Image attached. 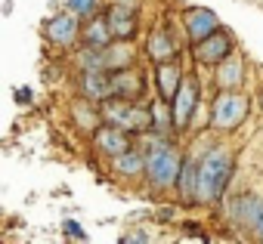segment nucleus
Instances as JSON below:
<instances>
[{"label": "nucleus", "instance_id": "20", "mask_svg": "<svg viewBox=\"0 0 263 244\" xmlns=\"http://www.w3.org/2000/svg\"><path fill=\"white\" fill-rule=\"evenodd\" d=\"M111 40H115V34H111V25H108V16H105V13H96L93 19L84 22V44H87V47L105 50Z\"/></svg>", "mask_w": 263, "mask_h": 244}, {"label": "nucleus", "instance_id": "12", "mask_svg": "<svg viewBox=\"0 0 263 244\" xmlns=\"http://www.w3.org/2000/svg\"><path fill=\"white\" fill-rule=\"evenodd\" d=\"M217 28H223V25H220V19H217L211 10H204V7H192V10H186V13H183V37H186L189 44L204 40V37H208V34H214Z\"/></svg>", "mask_w": 263, "mask_h": 244}, {"label": "nucleus", "instance_id": "24", "mask_svg": "<svg viewBox=\"0 0 263 244\" xmlns=\"http://www.w3.org/2000/svg\"><path fill=\"white\" fill-rule=\"evenodd\" d=\"M257 108L263 111V87H260V93H257Z\"/></svg>", "mask_w": 263, "mask_h": 244}, {"label": "nucleus", "instance_id": "10", "mask_svg": "<svg viewBox=\"0 0 263 244\" xmlns=\"http://www.w3.org/2000/svg\"><path fill=\"white\" fill-rule=\"evenodd\" d=\"M211 74H214V87H217V90H241L245 80H248V62H245V56L235 50V53H229Z\"/></svg>", "mask_w": 263, "mask_h": 244}, {"label": "nucleus", "instance_id": "2", "mask_svg": "<svg viewBox=\"0 0 263 244\" xmlns=\"http://www.w3.org/2000/svg\"><path fill=\"white\" fill-rule=\"evenodd\" d=\"M232 170H235V152L223 143H214L204 149L201 155V182H198V204H217L229 182H232Z\"/></svg>", "mask_w": 263, "mask_h": 244}, {"label": "nucleus", "instance_id": "8", "mask_svg": "<svg viewBox=\"0 0 263 244\" xmlns=\"http://www.w3.org/2000/svg\"><path fill=\"white\" fill-rule=\"evenodd\" d=\"M229 216L257 241H263V195H238L235 201H229Z\"/></svg>", "mask_w": 263, "mask_h": 244}, {"label": "nucleus", "instance_id": "4", "mask_svg": "<svg viewBox=\"0 0 263 244\" xmlns=\"http://www.w3.org/2000/svg\"><path fill=\"white\" fill-rule=\"evenodd\" d=\"M99 111H102V120L105 124H115L134 136H143L146 130H152V108L143 105V99H121V96H111L105 102H99Z\"/></svg>", "mask_w": 263, "mask_h": 244}, {"label": "nucleus", "instance_id": "18", "mask_svg": "<svg viewBox=\"0 0 263 244\" xmlns=\"http://www.w3.org/2000/svg\"><path fill=\"white\" fill-rule=\"evenodd\" d=\"M140 59V47H137V37L130 40H111L105 47V68L108 71H121V68H134Z\"/></svg>", "mask_w": 263, "mask_h": 244}, {"label": "nucleus", "instance_id": "19", "mask_svg": "<svg viewBox=\"0 0 263 244\" xmlns=\"http://www.w3.org/2000/svg\"><path fill=\"white\" fill-rule=\"evenodd\" d=\"M108 164H111V173H115V176H124V179H143V173H146V152L134 146V149H127L124 155L111 158Z\"/></svg>", "mask_w": 263, "mask_h": 244}, {"label": "nucleus", "instance_id": "11", "mask_svg": "<svg viewBox=\"0 0 263 244\" xmlns=\"http://www.w3.org/2000/svg\"><path fill=\"white\" fill-rule=\"evenodd\" d=\"M78 93L81 99H90V102H105L115 96L111 90V71L105 68H93V71H78Z\"/></svg>", "mask_w": 263, "mask_h": 244}, {"label": "nucleus", "instance_id": "1", "mask_svg": "<svg viewBox=\"0 0 263 244\" xmlns=\"http://www.w3.org/2000/svg\"><path fill=\"white\" fill-rule=\"evenodd\" d=\"M143 143V152H146V173H143V182L152 189V192H177V179H180V170H183V161H186V152L164 133L158 130H146L143 136H137Z\"/></svg>", "mask_w": 263, "mask_h": 244}, {"label": "nucleus", "instance_id": "22", "mask_svg": "<svg viewBox=\"0 0 263 244\" xmlns=\"http://www.w3.org/2000/svg\"><path fill=\"white\" fill-rule=\"evenodd\" d=\"M65 235H71V238H84V229H81L78 222H65Z\"/></svg>", "mask_w": 263, "mask_h": 244}, {"label": "nucleus", "instance_id": "15", "mask_svg": "<svg viewBox=\"0 0 263 244\" xmlns=\"http://www.w3.org/2000/svg\"><path fill=\"white\" fill-rule=\"evenodd\" d=\"M186 74H189V71L180 65V59L158 62V65H155V93H158V96H164L167 102H174V96H177L180 84L186 80Z\"/></svg>", "mask_w": 263, "mask_h": 244}, {"label": "nucleus", "instance_id": "6", "mask_svg": "<svg viewBox=\"0 0 263 244\" xmlns=\"http://www.w3.org/2000/svg\"><path fill=\"white\" fill-rule=\"evenodd\" d=\"M189 53H192V62L198 65V68H208V71H214L229 53H235V40H232V34L226 31V28H217L214 34H208L204 40H198V44H189Z\"/></svg>", "mask_w": 263, "mask_h": 244}, {"label": "nucleus", "instance_id": "21", "mask_svg": "<svg viewBox=\"0 0 263 244\" xmlns=\"http://www.w3.org/2000/svg\"><path fill=\"white\" fill-rule=\"evenodd\" d=\"M62 10H68V13H74L78 19L87 22L99 13V0H62Z\"/></svg>", "mask_w": 263, "mask_h": 244}, {"label": "nucleus", "instance_id": "9", "mask_svg": "<svg viewBox=\"0 0 263 244\" xmlns=\"http://www.w3.org/2000/svg\"><path fill=\"white\" fill-rule=\"evenodd\" d=\"M90 143H93V149H96L102 158L111 161V158L124 155L127 149H134L137 136L127 133V130H121V127H115V124H99V127L90 133Z\"/></svg>", "mask_w": 263, "mask_h": 244}, {"label": "nucleus", "instance_id": "13", "mask_svg": "<svg viewBox=\"0 0 263 244\" xmlns=\"http://www.w3.org/2000/svg\"><path fill=\"white\" fill-rule=\"evenodd\" d=\"M201 152H186V161H183V170H180V179H177V195L180 201L186 204H198V182H201Z\"/></svg>", "mask_w": 263, "mask_h": 244}, {"label": "nucleus", "instance_id": "3", "mask_svg": "<svg viewBox=\"0 0 263 244\" xmlns=\"http://www.w3.org/2000/svg\"><path fill=\"white\" fill-rule=\"evenodd\" d=\"M251 99L241 90H217L214 99L208 102V127L217 133H235L248 114H251Z\"/></svg>", "mask_w": 263, "mask_h": 244}, {"label": "nucleus", "instance_id": "16", "mask_svg": "<svg viewBox=\"0 0 263 244\" xmlns=\"http://www.w3.org/2000/svg\"><path fill=\"white\" fill-rule=\"evenodd\" d=\"M108 16V25H111V34L115 40H130V37H137L140 31V13L134 7H124V4H111L105 10Z\"/></svg>", "mask_w": 263, "mask_h": 244}, {"label": "nucleus", "instance_id": "14", "mask_svg": "<svg viewBox=\"0 0 263 244\" xmlns=\"http://www.w3.org/2000/svg\"><path fill=\"white\" fill-rule=\"evenodd\" d=\"M146 59H149L152 65H158V62H171V59H180V37H174L171 28L158 25V28L149 34V40H146Z\"/></svg>", "mask_w": 263, "mask_h": 244}, {"label": "nucleus", "instance_id": "17", "mask_svg": "<svg viewBox=\"0 0 263 244\" xmlns=\"http://www.w3.org/2000/svg\"><path fill=\"white\" fill-rule=\"evenodd\" d=\"M111 90L121 99H143L146 96V77H143V71L137 65L134 68L111 71Z\"/></svg>", "mask_w": 263, "mask_h": 244}, {"label": "nucleus", "instance_id": "7", "mask_svg": "<svg viewBox=\"0 0 263 244\" xmlns=\"http://www.w3.org/2000/svg\"><path fill=\"white\" fill-rule=\"evenodd\" d=\"M44 37L59 47V50H71L78 44H84V19H78L74 13H56L53 19H47L44 25Z\"/></svg>", "mask_w": 263, "mask_h": 244}, {"label": "nucleus", "instance_id": "23", "mask_svg": "<svg viewBox=\"0 0 263 244\" xmlns=\"http://www.w3.org/2000/svg\"><path fill=\"white\" fill-rule=\"evenodd\" d=\"M124 241H149V235H124Z\"/></svg>", "mask_w": 263, "mask_h": 244}, {"label": "nucleus", "instance_id": "5", "mask_svg": "<svg viewBox=\"0 0 263 244\" xmlns=\"http://www.w3.org/2000/svg\"><path fill=\"white\" fill-rule=\"evenodd\" d=\"M174 124H177V136L180 133H189L192 127V117L204 108V90H201V80L198 74H186V80L180 84L177 96H174Z\"/></svg>", "mask_w": 263, "mask_h": 244}]
</instances>
